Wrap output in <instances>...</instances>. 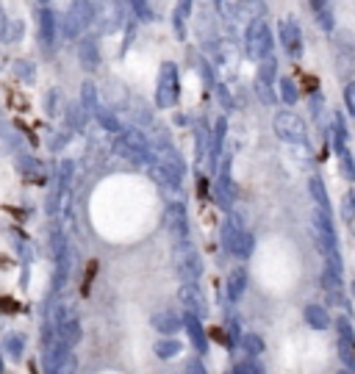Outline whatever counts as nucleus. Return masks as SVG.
Listing matches in <instances>:
<instances>
[{"label":"nucleus","instance_id":"obj_48","mask_svg":"<svg viewBox=\"0 0 355 374\" xmlns=\"http://www.w3.org/2000/svg\"><path fill=\"white\" fill-rule=\"evenodd\" d=\"M133 117H136V123H139V125H142V123L150 125L153 123V114L148 111V108H145V111H133Z\"/></svg>","mask_w":355,"mask_h":374},{"label":"nucleus","instance_id":"obj_15","mask_svg":"<svg viewBox=\"0 0 355 374\" xmlns=\"http://www.w3.org/2000/svg\"><path fill=\"white\" fill-rule=\"evenodd\" d=\"M180 327H183V319L178 316L175 311H161V313L153 316V330H158V333L167 336V338H173Z\"/></svg>","mask_w":355,"mask_h":374},{"label":"nucleus","instance_id":"obj_22","mask_svg":"<svg viewBox=\"0 0 355 374\" xmlns=\"http://www.w3.org/2000/svg\"><path fill=\"white\" fill-rule=\"evenodd\" d=\"M245 289H247V272H245L242 266H236V269L228 274V297L236 302V299L245 294Z\"/></svg>","mask_w":355,"mask_h":374},{"label":"nucleus","instance_id":"obj_46","mask_svg":"<svg viewBox=\"0 0 355 374\" xmlns=\"http://www.w3.org/2000/svg\"><path fill=\"white\" fill-rule=\"evenodd\" d=\"M322 105H325V98H322L319 92H314V95H311V114H314V117H319Z\"/></svg>","mask_w":355,"mask_h":374},{"label":"nucleus","instance_id":"obj_24","mask_svg":"<svg viewBox=\"0 0 355 374\" xmlns=\"http://www.w3.org/2000/svg\"><path fill=\"white\" fill-rule=\"evenodd\" d=\"M225 130H228V120L220 117L214 123V142H211V167L217 164V155L222 152V142H225Z\"/></svg>","mask_w":355,"mask_h":374},{"label":"nucleus","instance_id":"obj_20","mask_svg":"<svg viewBox=\"0 0 355 374\" xmlns=\"http://www.w3.org/2000/svg\"><path fill=\"white\" fill-rule=\"evenodd\" d=\"M81 105H83V111H86L89 117L101 111V103H98V86H95L92 80H86V83L81 86Z\"/></svg>","mask_w":355,"mask_h":374},{"label":"nucleus","instance_id":"obj_54","mask_svg":"<svg viewBox=\"0 0 355 374\" xmlns=\"http://www.w3.org/2000/svg\"><path fill=\"white\" fill-rule=\"evenodd\" d=\"M39 3H42V6H45V3H51V0H39Z\"/></svg>","mask_w":355,"mask_h":374},{"label":"nucleus","instance_id":"obj_16","mask_svg":"<svg viewBox=\"0 0 355 374\" xmlns=\"http://www.w3.org/2000/svg\"><path fill=\"white\" fill-rule=\"evenodd\" d=\"M233 199H236V186L230 183L228 177V164L222 167V172L217 177V202L222 205V208H230L233 205Z\"/></svg>","mask_w":355,"mask_h":374},{"label":"nucleus","instance_id":"obj_32","mask_svg":"<svg viewBox=\"0 0 355 374\" xmlns=\"http://www.w3.org/2000/svg\"><path fill=\"white\" fill-rule=\"evenodd\" d=\"M3 347L11 352V358H14V360H20V358H23V352H26V338H23V336H17V333H11V336H6V338H3Z\"/></svg>","mask_w":355,"mask_h":374},{"label":"nucleus","instance_id":"obj_38","mask_svg":"<svg viewBox=\"0 0 355 374\" xmlns=\"http://www.w3.org/2000/svg\"><path fill=\"white\" fill-rule=\"evenodd\" d=\"M133 6V14L139 20H153V9H150V0H130Z\"/></svg>","mask_w":355,"mask_h":374},{"label":"nucleus","instance_id":"obj_21","mask_svg":"<svg viewBox=\"0 0 355 374\" xmlns=\"http://www.w3.org/2000/svg\"><path fill=\"white\" fill-rule=\"evenodd\" d=\"M305 322L311 324L314 330H328L330 327L328 308H322V305H308V308H305Z\"/></svg>","mask_w":355,"mask_h":374},{"label":"nucleus","instance_id":"obj_11","mask_svg":"<svg viewBox=\"0 0 355 374\" xmlns=\"http://www.w3.org/2000/svg\"><path fill=\"white\" fill-rule=\"evenodd\" d=\"M280 45L286 48L289 56H300L303 53V31H300V23L294 17H286L280 23Z\"/></svg>","mask_w":355,"mask_h":374},{"label":"nucleus","instance_id":"obj_3","mask_svg":"<svg viewBox=\"0 0 355 374\" xmlns=\"http://www.w3.org/2000/svg\"><path fill=\"white\" fill-rule=\"evenodd\" d=\"M245 42H247V53L253 58H269L272 53V33H269V25L264 20H253L245 31Z\"/></svg>","mask_w":355,"mask_h":374},{"label":"nucleus","instance_id":"obj_19","mask_svg":"<svg viewBox=\"0 0 355 374\" xmlns=\"http://www.w3.org/2000/svg\"><path fill=\"white\" fill-rule=\"evenodd\" d=\"M20 172L26 175L28 180H36V183L45 180V167H42V161L34 158V155H20Z\"/></svg>","mask_w":355,"mask_h":374},{"label":"nucleus","instance_id":"obj_23","mask_svg":"<svg viewBox=\"0 0 355 374\" xmlns=\"http://www.w3.org/2000/svg\"><path fill=\"white\" fill-rule=\"evenodd\" d=\"M308 189H311V197H314V202H317V208H322V211H328L330 214L328 189H325L322 177H311V180H308Z\"/></svg>","mask_w":355,"mask_h":374},{"label":"nucleus","instance_id":"obj_4","mask_svg":"<svg viewBox=\"0 0 355 374\" xmlns=\"http://www.w3.org/2000/svg\"><path fill=\"white\" fill-rule=\"evenodd\" d=\"M95 6V23L103 33H114L117 28L125 23V9L120 6V0H98Z\"/></svg>","mask_w":355,"mask_h":374},{"label":"nucleus","instance_id":"obj_28","mask_svg":"<svg viewBox=\"0 0 355 374\" xmlns=\"http://www.w3.org/2000/svg\"><path fill=\"white\" fill-rule=\"evenodd\" d=\"M180 349H183L180 341H175V338H164V341L155 344V355H158L161 360H173V358H178Z\"/></svg>","mask_w":355,"mask_h":374},{"label":"nucleus","instance_id":"obj_50","mask_svg":"<svg viewBox=\"0 0 355 374\" xmlns=\"http://www.w3.org/2000/svg\"><path fill=\"white\" fill-rule=\"evenodd\" d=\"M242 372H245V374H264V369H261L258 363H253V360H250V363H242Z\"/></svg>","mask_w":355,"mask_h":374},{"label":"nucleus","instance_id":"obj_53","mask_svg":"<svg viewBox=\"0 0 355 374\" xmlns=\"http://www.w3.org/2000/svg\"><path fill=\"white\" fill-rule=\"evenodd\" d=\"M6 372V366H3V358H0V374Z\"/></svg>","mask_w":355,"mask_h":374},{"label":"nucleus","instance_id":"obj_8","mask_svg":"<svg viewBox=\"0 0 355 374\" xmlns=\"http://www.w3.org/2000/svg\"><path fill=\"white\" fill-rule=\"evenodd\" d=\"M314 227H317V241H319V249L325 255H339V244H336V230H333V222H330V214L317 208V217H314Z\"/></svg>","mask_w":355,"mask_h":374},{"label":"nucleus","instance_id":"obj_37","mask_svg":"<svg viewBox=\"0 0 355 374\" xmlns=\"http://www.w3.org/2000/svg\"><path fill=\"white\" fill-rule=\"evenodd\" d=\"M14 73L20 75L26 83H31V80L36 78V67H34L31 61H14Z\"/></svg>","mask_w":355,"mask_h":374},{"label":"nucleus","instance_id":"obj_47","mask_svg":"<svg viewBox=\"0 0 355 374\" xmlns=\"http://www.w3.org/2000/svg\"><path fill=\"white\" fill-rule=\"evenodd\" d=\"M344 100H347V108H350V114L355 117V83H350V86L344 89Z\"/></svg>","mask_w":355,"mask_h":374},{"label":"nucleus","instance_id":"obj_14","mask_svg":"<svg viewBox=\"0 0 355 374\" xmlns=\"http://www.w3.org/2000/svg\"><path fill=\"white\" fill-rule=\"evenodd\" d=\"M247 230L242 227L239 222V217H228L225 222H222V244L228 249L230 255H236V249H239V241H242V236H245Z\"/></svg>","mask_w":355,"mask_h":374},{"label":"nucleus","instance_id":"obj_42","mask_svg":"<svg viewBox=\"0 0 355 374\" xmlns=\"http://www.w3.org/2000/svg\"><path fill=\"white\" fill-rule=\"evenodd\" d=\"M195 61H197V64H195V67H197V73L203 75V80L208 83V86H211V83H214V73L208 70V61H205V58H200V56H195Z\"/></svg>","mask_w":355,"mask_h":374},{"label":"nucleus","instance_id":"obj_34","mask_svg":"<svg viewBox=\"0 0 355 374\" xmlns=\"http://www.w3.org/2000/svg\"><path fill=\"white\" fill-rule=\"evenodd\" d=\"M336 152H339V167H341V175H344L347 180H355V161H353V155H350V150L341 147V150H336Z\"/></svg>","mask_w":355,"mask_h":374},{"label":"nucleus","instance_id":"obj_10","mask_svg":"<svg viewBox=\"0 0 355 374\" xmlns=\"http://www.w3.org/2000/svg\"><path fill=\"white\" fill-rule=\"evenodd\" d=\"M178 299L186 308V313H195V316H205L208 313V305H205V297L197 283H183L178 289Z\"/></svg>","mask_w":355,"mask_h":374},{"label":"nucleus","instance_id":"obj_6","mask_svg":"<svg viewBox=\"0 0 355 374\" xmlns=\"http://www.w3.org/2000/svg\"><path fill=\"white\" fill-rule=\"evenodd\" d=\"M275 133H278V139L283 142H289V145H303L305 142V123L297 117V114H292V111H280L278 117H275Z\"/></svg>","mask_w":355,"mask_h":374},{"label":"nucleus","instance_id":"obj_13","mask_svg":"<svg viewBox=\"0 0 355 374\" xmlns=\"http://www.w3.org/2000/svg\"><path fill=\"white\" fill-rule=\"evenodd\" d=\"M183 330L189 333L192 347L197 349L200 355H205V352H208V338H205V330H203V324H200V316L186 313V316H183Z\"/></svg>","mask_w":355,"mask_h":374},{"label":"nucleus","instance_id":"obj_29","mask_svg":"<svg viewBox=\"0 0 355 374\" xmlns=\"http://www.w3.org/2000/svg\"><path fill=\"white\" fill-rule=\"evenodd\" d=\"M242 349H245L250 358H258V355L264 352V338H261L258 333H245V336H242Z\"/></svg>","mask_w":355,"mask_h":374},{"label":"nucleus","instance_id":"obj_7","mask_svg":"<svg viewBox=\"0 0 355 374\" xmlns=\"http://www.w3.org/2000/svg\"><path fill=\"white\" fill-rule=\"evenodd\" d=\"M175 264H178V272L183 274L186 283H195V280L203 274V261H200V255L195 252V247H192L189 241L175 247Z\"/></svg>","mask_w":355,"mask_h":374},{"label":"nucleus","instance_id":"obj_12","mask_svg":"<svg viewBox=\"0 0 355 374\" xmlns=\"http://www.w3.org/2000/svg\"><path fill=\"white\" fill-rule=\"evenodd\" d=\"M78 58H81L83 70H89V73H95L101 67V50H98V42L92 36L78 39Z\"/></svg>","mask_w":355,"mask_h":374},{"label":"nucleus","instance_id":"obj_36","mask_svg":"<svg viewBox=\"0 0 355 374\" xmlns=\"http://www.w3.org/2000/svg\"><path fill=\"white\" fill-rule=\"evenodd\" d=\"M45 103H48V114H51V117H58V114H64V108H61V105H64V100H61V92L51 89Z\"/></svg>","mask_w":355,"mask_h":374},{"label":"nucleus","instance_id":"obj_33","mask_svg":"<svg viewBox=\"0 0 355 374\" xmlns=\"http://www.w3.org/2000/svg\"><path fill=\"white\" fill-rule=\"evenodd\" d=\"M280 98H283V103H289V105H294V103L300 100L297 83H294L292 78H280Z\"/></svg>","mask_w":355,"mask_h":374},{"label":"nucleus","instance_id":"obj_55","mask_svg":"<svg viewBox=\"0 0 355 374\" xmlns=\"http://www.w3.org/2000/svg\"><path fill=\"white\" fill-rule=\"evenodd\" d=\"M0 130H3V125H0Z\"/></svg>","mask_w":355,"mask_h":374},{"label":"nucleus","instance_id":"obj_39","mask_svg":"<svg viewBox=\"0 0 355 374\" xmlns=\"http://www.w3.org/2000/svg\"><path fill=\"white\" fill-rule=\"evenodd\" d=\"M255 92H258V98H261V103H267V105H272V103H275V92H272V83L255 80Z\"/></svg>","mask_w":355,"mask_h":374},{"label":"nucleus","instance_id":"obj_1","mask_svg":"<svg viewBox=\"0 0 355 374\" xmlns=\"http://www.w3.org/2000/svg\"><path fill=\"white\" fill-rule=\"evenodd\" d=\"M114 152L128 158L130 164H148V167H150L153 158H155V150L150 147L145 130H139V128L123 130V133L117 136V142H114Z\"/></svg>","mask_w":355,"mask_h":374},{"label":"nucleus","instance_id":"obj_45","mask_svg":"<svg viewBox=\"0 0 355 374\" xmlns=\"http://www.w3.org/2000/svg\"><path fill=\"white\" fill-rule=\"evenodd\" d=\"M217 98H220V103L225 105V111H230V108H233V98H230L228 86H217Z\"/></svg>","mask_w":355,"mask_h":374},{"label":"nucleus","instance_id":"obj_44","mask_svg":"<svg viewBox=\"0 0 355 374\" xmlns=\"http://www.w3.org/2000/svg\"><path fill=\"white\" fill-rule=\"evenodd\" d=\"M317 25L325 28V31H333V14H330L328 9H319V11H317Z\"/></svg>","mask_w":355,"mask_h":374},{"label":"nucleus","instance_id":"obj_5","mask_svg":"<svg viewBox=\"0 0 355 374\" xmlns=\"http://www.w3.org/2000/svg\"><path fill=\"white\" fill-rule=\"evenodd\" d=\"M155 103L158 108H170L178 103V67L175 64H164L158 70V86H155Z\"/></svg>","mask_w":355,"mask_h":374},{"label":"nucleus","instance_id":"obj_27","mask_svg":"<svg viewBox=\"0 0 355 374\" xmlns=\"http://www.w3.org/2000/svg\"><path fill=\"white\" fill-rule=\"evenodd\" d=\"M95 117H98V123H101L103 130H108V133H114V136H120V133H123V123H120V117H117V114H111L108 108H101Z\"/></svg>","mask_w":355,"mask_h":374},{"label":"nucleus","instance_id":"obj_43","mask_svg":"<svg viewBox=\"0 0 355 374\" xmlns=\"http://www.w3.org/2000/svg\"><path fill=\"white\" fill-rule=\"evenodd\" d=\"M228 344L230 347L242 344V333H239V322H236V319H230L228 322Z\"/></svg>","mask_w":355,"mask_h":374},{"label":"nucleus","instance_id":"obj_2","mask_svg":"<svg viewBox=\"0 0 355 374\" xmlns=\"http://www.w3.org/2000/svg\"><path fill=\"white\" fill-rule=\"evenodd\" d=\"M61 23H64V36L70 42H76L78 36L95 23V6H92V0H73Z\"/></svg>","mask_w":355,"mask_h":374},{"label":"nucleus","instance_id":"obj_40","mask_svg":"<svg viewBox=\"0 0 355 374\" xmlns=\"http://www.w3.org/2000/svg\"><path fill=\"white\" fill-rule=\"evenodd\" d=\"M341 217H344V222H353L355 219V192H347V194H344V202H341Z\"/></svg>","mask_w":355,"mask_h":374},{"label":"nucleus","instance_id":"obj_52","mask_svg":"<svg viewBox=\"0 0 355 374\" xmlns=\"http://www.w3.org/2000/svg\"><path fill=\"white\" fill-rule=\"evenodd\" d=\"M175 11H180V14L186 17V14L192 11V0H178V9H175Z\"/></svg>","mask_w":355,"mask_h":374},{"label":"nucleus","instance_id":"obj_26","mask_svg":"<svg viewBox=\"0 0 355 374\" xmlns=\"http://www.w3.org/2000/svg\"><path fill=\"white\" fill-rule=\"evenodd\" d=\"M64 114H67V125H70V130H81V128L86 125V117H89L78 100L76 103H70V105L64 108Z\"/></svg>","mask_w":355,"mask_h":374},{"label":"nucleus","instance_id":"obj_18","mask_svg":"<svg viewBox=\"0 0 355 374\" xmlns=\"http://www.w3.org/2000/svg\"><path fill=\"white\" fill-rule=\"evenodd\" d=\"M150 175H153V180H155V183L170 186V189H178V186H180V180H183V175H178L175 170H170V167L158 164L155 158H153V164H150Z\"/></svg>","mask_w":355,"mask_h":374},{"label":"nucleus","instance_id":"obj_41","mask_svg":"<svg viewBox=\"0 0 355 374\" xmlns=\"http://www.w3.org/2000/svg\"><path fill=\"white\" fill-rule=\"evenodd\" d=\"M253 244H255V239L250 236V233H245V236H242V241H239V249H236V258H250Z\"/></svg>","mask_w":355,"mask_h":374},{"label":"nucleus","instance_id":"obj_51","mask_svg":"<svg viewBox=\"0 0 355 374\" xmlns=\"http://www.w3.org/2000/svg\"><path fill=\"white\" fill-rule=\"evenodd\" d=\"M6 33H9V20H6V11L0 9V39H6Z\"/></svg>","mask_w":355,"mask_h":374},{"label":"nucleus","instance_id":"obj_30","mask_svg":"<svg viewBox=\"0 0 355 374\" xmlns=\"http://www.w3.org/2000/svg\"><path fill=\"white\" fill-rule=\"evenodd\" d=\"M347 123H344V117L341 114H336V120H333V145H336V150L347 147Z\"/></svg>","mask_w":355,"mask_h":374},{"label":"nucleus","instance_id":"obj_35","mask_svg":"<svg viewBox=\"0 0 355 374\" xmlns=\"http://www.w3.org/2000/svg\"><path fill=\"white\" fill-rule=\"evenodd\" d=\"M275 75H278V61H275V58H264V61H261V67H258V80L272 83V80H275Z\"/></svg>","mask_w":355,"mask_h":374},{"label":"nucleus","instance_id":"obj_25","mask_svg":"<svg viewBox=\"0 0 355 374\" xmlns=\"http://www.w3.org/2000/svg\"><path fill=\"white\" fill-rule=\"evenodd\" d=\"M217 56H220V61H222L225 67H236V64H239V48H236L233 39H222V42L217 45Z\"/></svg>","mask_w":355,"mask_h":374},{"label":"nucleus","instance_id":"obj_9","mask_svg":"<svg viewBox=\"0 0 355 374\" xmlns=\"http://www.w3.org/2000/svg\"><path fill=\"white\" fill-rule=\"evenodd\" d=\"M167 230L175 239V244H186L189 241V219H186V208L180 202H173L167 208Z\"/></svg>","mask_w":355,"mask_h":374},{"label":"nucleus","instance_id":"obj_49","mask_svg":"<svg viewBox=\"0 0 355 374\" xmlns=\"http://www.w3.org/2000/svg\"><path fill=\"white\" fill-rule=\"evenodd\" d=\"M186 369H189V374H208L200 360H189V366H186Z\"/></svg>","mask_w":355,"mask_h":374},{"label":"nucleus","instance_id":"obj_17","mask_svg":"<svg viewBox=\"0 0 355 374\" xmlns=\"http://www.w3.org/2000/svg\"><path fill=\"white\" fill-rule=\"evenodd\" d=\"M56 11L51 9H42L39 11V39H42V45L45 48H51L53 42H56Z\"/></svg>","mask_w":355,"mask_h":374},{"label":"nucleus","instance_id":"obj_31","mask_svg":"<svg viewBox=\"0 0 355 374\" xmlns=\"http://www.w3.org/2000/svg\"><path fill=\"white\" fill-rule=\"evenodd\" d=\"M242 6H245V0H217V11L225 20H236L242 14Z\"/></svg>","mask_w":355,"mask_h":374}]
</instances>
